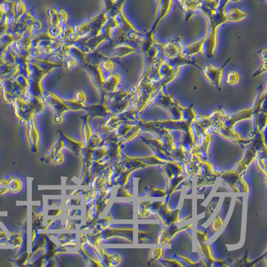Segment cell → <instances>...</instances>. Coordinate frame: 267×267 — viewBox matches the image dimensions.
<instances>
[{"label":"cell","mask_w":267,"mask_h":267,"mask_svg":"<svg viewBox=\"0 0 267 267\" xmlns=\"http://www.w3.org/2000/svg\"><path fill=\"white\" fill-rule=\"evenodd\" d=\"M230 0H201L199 13L209 22V30L205 36L203 54L207 58H213L217 45V30L228 22L225 8Z\"/></svg>","instance_id":"obj_1"},{"label":"cell","mask_w":267,"mask_h":267,"mask_svg":"<svg viewBox=\"0 0 267 267\" xmlns=\"http://www.w3.org/2000/svg\"><path fill=\"white\" fill-rule=\"evenodd\" d=\"M63 67V64L54 62L50 58H31L28 62L27 77L30 81V93L32 96L42 97L45 91L43 89V79L57 68Z\"/></svg>","instance_id":"obj_2"},{"label":"cell","mask_w":267,"mask_h":267,"mask_svg":"<svg viewBox=\"0 0 267 267\" xmlns=\"http://www.w3.org/2000/svg\"><path fill=\"white\" fill-rule=\"evenodd\" d=\"M109 19V14L104 11L96 17L77 24L74 26V33L67 40L66 44H74L81 39L99 35Z\"/></svg>","instance_id":"obj_3"},{"label":"cell","mask_w":267,"mask_h":267,"mask_svg":"<svg viewBox=\"0 0 267 267\" xmlns=\"http://www.w3.org/2000/svg\"><path fill=\"white\" fill-rule=\"evenodd\" d=\"M119 26L116 17L110 16V19L99 35L81 39L74 43L80 47L84 52L91 53L99 50L104 43L113 40L114 32Z\"/></svg>","instance_id":"obj_4"},{"label":"cell","mask_w":267,"mask_h":267,"mask_svg":"<svg viewBox=\"0 0 267 267\" xmlns=\"http://www.w3.org/2000/svg\"><path fill=\"white\" fill-rule=\"evenodd\" d=\"M13 105L16 116L25 124L35 118L46 107L42 97L35 96H32L29 100L19 98L14 102Z\"/></svg>","instance_id":"obj_5"},{"label":"cell","mask_w":267,"mask_h":267,"mask_svg":"<svg viewBox=\"0 0 267 267\" xmlns=\"http://www.w3.org/2000/svg\"><path fill=\"white\" fill-rule=\"evenodd\" d=\"M6 83L7 87L4 89V91L5 95H7L6 101L8 103L13 104L14 102L19 98L25 100L32 99L29 79L22 73L14 78L13 77L8 79Z\"/></svg>","instance_id":"obj_6"},{"label":"cell","mask_w":267,"mask_h":267,"mask_svg":"<svg viewBox=\"0 0 267 267\" xmlns=\"http://www.w3.org/2000/svg\"><path fill=\"white\" fill-rule=\"evenodd\" d=\"M134 95L129 91H118L113 93L107 94L106 95L105 103L109 107L111 113L118 115L123 113L131 105Z\"/></svg>","instance_id":"obj_7"},{"label":"cell","mask_w":267,"mask_h":267,"mask_svg":"<svg viewBox=\"0 0 267 267\" xmlns=\"http://www.w3.org/2000/svg\"><path fill=\"white\" fill-rule=\"evenodd\" d=\"M151 105H155L168 112L169 115L176 120L183 118L182 106L179 105L172 96L166 95L163 89L159 91L153 97Z\"/></svg>","instance_id":"obj_8"},{"label":"cell","mask_w":267,"mask_h":267,"mask_svg":"<svg viewBox=\"0 0 267 267\" xmlns=\"http://www.w3.org/2000/svg\"><path fill=\"white\" fill-rule=\"evenodd\" d=\"M45 105L48 106L52 110L56 116V122L60 123L62 120V116L66 112L71 111L67 100L62 99L55 94L51 92H45L42 97Z\"/></svg>","instance_id":"obj_9"},{"label":"cell","mask_w":267,"mask_h":267,"mask_svg":"<svg viewBox=\"0 0 267 267\" xmlns=\"http://www.w3.org/2000/svg\"><path fill=\"white\" fill-rule=\"evenodd\" d=\"M99 50L109 58L116 60L124 58L138 51L137 48L128 44H115L111 42L100 48Z\"/></svg>","instance_id":"obj_10"},{"label":"cell","mask_w":267,"mask_h":267,"mask_svg":"<svg viewBox=\"0 0 267 267\" xmlns=\"http://www.w3.org/2000/svg\"><path fill=\"white\" fill-rule=\"evenodd\" d=\"M231 60V58L228 59L225 64L222 65L219 68H215L211 64H207L204 68H202V72L206 79L209 81L211 84L215 85L218 91H222L221 81L223 78L224 69Z\"/></svg>","instance_id":"obj_11"},{"label":"cell","mask_w":267,"mask_h":267,"mask_svg":"<svg viewBox=\"0 0 267 267\" xmlns=\"http://www.w3.org/2000/svg\"><path fill=\"white\" fill-rule=\"evenodd\" d=\"M160 54L165 58H176L183 55L184 46L179 36L169 39L165 44H160Z\"/></svg>","instance_id":"obj_12"},{"label":"cell","mask_w":267,"mask_h":267,"mask_svg":"<svg viewBox=\"0 0 267 267\" xmlns=\"http://www.w3.org/2000/svg\"><path fill=\"white\" fill-rule=\"evenodd\" d=\"M122 82L121 74L119 73H111L105 77L103 88L106 95L107 94L115 93L118 91Z\"/></svg>","instance_id":"obj_13"},{"label":"cell","mask_w":267,"mask_h":267,"mask_svg":"<svg viewBox=\"0 0 267 267\" xmlns=\"http://www.w3.org/2000/svg\"><path fill=\"white\" fill-rule=\"evenodd\" d=\"M171 4H172V0H161L159 3H158V7H157V17L156 20H155L154 24L152 26L151 30L150 31L155 32L159 23L163 18L167 15L168 13L169 10H170Z\"/></svg>","instance_id":"obj_14"},{"label":"cell","mask_w":267,"mask_h":267,"mask_svg":"<svg viewBox=\"0 0 267 267\" xmlns=\"http://www.w3.org/2000/svg\"><path fill=\"white\" fill-rule=\"evenodd\" d=\"M201 0H185L181 4L185 13L186 22H189L196 14L199 13Z\"/></svg>","instance_id":"obj_15"},{"label":"cell","mask_w":267,"mask_h":267,"mask_svg":"<svg viewBox=\"0 0 267 267\" xmlns=\"http://www.w3.org/2000/svg\"><path fill=\"white\" fill-rule=\"evenodd\" d=\"M253 109L243 110V111L238 112L233 115L225 116V120L227 124L230 126L233 125L235 122L240 121L241 120L249 119L253 117Z\"/></svg>","instance_id":"obj_16"},{"label":"cell","mask_w":267,"mask_h":267,"mask_svg":"<svg viewBox=\"0 0 267 267\" xmlns=\"http://www.w3.org/2000/svg\"><path fill=\"white\" fill-rule=\"evenodd\" d=\"M205 41V36L202 40L189 44L188 46H184L183 54L185 56L192 58L198 54H203V48L204 42Z\"/></svg>","instance_id":"obj_17"},{"label":"cell","mask_w":267,"mask_h":267,"mask_svg":"<svg viewBox=\"0 0 267 267\" xmlns=\"http://www.w3.org/2000/svg\"><path fill=\"white\" fill-rule=\"evenodd\" d=\"M226 16H227L228 21L236 22L245 18L246 14L237 8H232L226 13Z\"/></svg>","instance_id":"obj_18"},{"label":"cell","mask_w":267,"mask_h":267,"mask_svg":"<svg viewBox=\"0 0 267 267\" xmlns=\"http://www.w3.org/2000/svg\"><path fill=\"white\" fill-rule=\"evenodd\" d=\"M116 62L114 59L106 57L101 64V68L104 73H107V74H111L114 72L116 68Z\"/></svg>","instance_id":"obj_19"},{"label":"cell","mask_w":267,"mask_h":267,"mask_svg":"<svg viewBox=\"0 0 267 267\" xmlns=\"http://www.w3.org/2000/svg\"><path fill=\"white\" fill-rule=\"evenodd\" d=\"M64 55L65 59L63 62V67H64L67 70L72 71L79 66V62L76 58L68 54H64Z\"/></svg>","instance_id":"obj_20"},{"label":"cell","mask_w":267,"mask_h":267,"mask_svg":"<svg viewBox=\"0 0 267 267\" xmlns=\"http://www.w3.org/2000/svg\"><path fill=\"white\" fill-rule=\"evenodd\" d=\"M48 24L50 27L60 26L61 24L60 18H59L58 11L57 10L50 9L48 11Z\"/></svg>","instance_id":"obj_21"},{"label":"cell","mask_w":267,"mask_h":267,"mask_svg":"<svg viewBox=\"0 0 267 267\" xmlns=\"http://www.w3.org/2000/svg\"><path fill=\"white\" fill-rule=\"evenodd\" d=\"M260 57L262 58V64L260 67L259 69L253 75V77H256L260 76L262 74L266 73V49H261L258 52Z\"/></svg>","instance_id":"obj_22"},{"label":"cell","mask_w":267,"mask_h":267,"mask_svg":"<svg viewBox=\"0 0 267 267\" xmlns=\"http://www.w3.org/2000/svg\"><path fill=\"white\" fill-rule=\"evenodd\" d=\"M240 79V77L238 73L234 71H230L228 73L227 77H226V83L230 85H236L239 82Z\"/></svg>","instance_id":"obj_23"},{"label":"cell","mask_w":267,"mask_h":267,"mask_svg":"<svg viewBox=\"0 0 267 267\" xmlns=\"http://www.w3.org/2000/svg\"><path fill=\"white\" fill-rule=\"evenodd\" d=\"M64 26L60 24V26L50 27V29L48 30V32L52 36V37L57 39L62 36L63 31H64Z\"/></svg>","instance_id":"obj_24"},{"label":"cell","mask_w":267,"mask_h":267,"mask_svg":"<svg viewBox=\"0 0 267 267\" xmlns=\"http://www.w3.org/2000/svg\"><path fill=\"white\" fill-rule=\"evenodd\" d=\"M74 99L79 103L85 104L87 101V96L83 90H78L74 94Z\"/></svg>","instance_id":"obj_25"},{"label":"cell","mask_w":267,"mask_h":267,"mask_svg":"<svg viewBox=\"0 0 267 267\" xmlns=\"http://www.w3.org/2000/svg\"><path fill=\"white\" fill-rule=\"evenodd\" d=\"M58 11L61 24L64 26L68 25V15L67 14L66 11H64V10H62V8H61L60 10H58Z\"/></svg>","instance_id":"obj_26"},{"label":"cell","mask_w":267,"mask_h":267,"mask_svg":"<svg viewBox=\"0 0 267 267\" xmlns=\"http://www.w3.org/2000/svg\"><path fill=\"white\" fill-rule=\"evenodd\" d=\"M230 1L233 2V3H237V2H240V0H230Z\"/></svg>","instance_id":"obj_27"}]
</instances>
